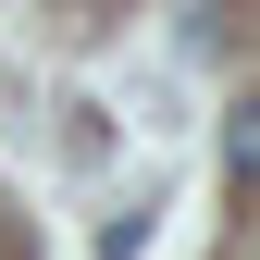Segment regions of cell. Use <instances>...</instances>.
Wrapping results in <instances>:
<instances>
[{
  "label": "cell",
  "instance_id": "1",
  "mask_svg": "<svg viewBox=\"0 0 260 260\" xmlns=\"http://www.w3.org/2000/svg\"><path fill=\"white\" fill-rule=\"evenodd\" d=\"M223 174L260 199V100H236V112H223Z\"/></svg>",
  "mask_w": 260,
  "mask_h": 260
}]
</instances>
